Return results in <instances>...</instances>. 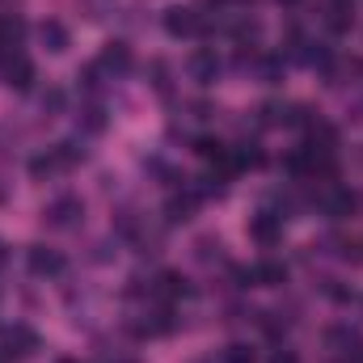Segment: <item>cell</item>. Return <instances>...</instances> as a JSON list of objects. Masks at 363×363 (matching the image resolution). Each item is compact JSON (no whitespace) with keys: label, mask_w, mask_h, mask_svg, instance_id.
<instances>
[{"label":"cell","mask_w":363,"mask_h":363,"mask_svg":"<svg viewBox=\"0 0 363 363\" xmlns=\"http://www.w3.org/2000/svg\"><path fill=\"white\" fill-rule=\"evenodd\" d=\"M283 211L279 207H262V211H254L250 216V237L262 245V250H274L279 241H283Z\"/></svg>","instance_id":"6da1fadb"},{"label":"cell","mask_w":363,"mask_h":363,"mask_svg":"<svg viewBox=\"0 0 363 363\" xmlns=\"http://www.w3.org/2000/svg\"><path fill=\"white\" fill-rule=\"evenodd\" d=\"M51 152L60 157V165H64V169H72V165H81V161L89 157V152H85V140H81V135H72V140H60V144H55Z\"/></svg>","instance_id":"9a60e30c"},{"label":"cell","mask_w":363,"mask_h":363,"mask_svg":"<svg viewBox=\"0 0 363 363\" xmlns=\"http://www.w3.org/2000/svg\"><path fill=\"white\" fill-rule=\"evenodd\" d=\"M186 296H190V283H186V274L161 271L157 279H152V300H157V304H178V300H186Z\"/></svg>","instance_id":"ba28073f"},{"label":"cell","mask_w":363,"mask_h":363,"mask_svg":"<svg viewBox=\"0 0 363 363\" xmlns=\"http://www.w3.org/2000/svg\"><path fill=\"white\" fill-rule=\"evenodd\" d=\"M220 55H216V47H199L194 55H190V77L199 81V85H211L216 77H220Z\"/></svg>","instance_id":"30bf717a"},{"label":"cell","mask_w":363,"mask_h":363,"mask_svg":"<svg viewBox=\"0 0 363 363\" xmlns=\"http://www.w3.org/2000/svg\"><path fill=\"white\" fill-rule=\"evenodd\" d=\"M194 190H199V199H224V194H228V174L211 165L203 178L194 182Z\"/></svg>","instance_id":"5bb4252c"},{"label":"cell","mask_w":363,"mask_h":363,"mask_svg":"<svg viewBox=\"0 0 363 363\" xmlns=\"http://www.w3.org/2000/svg\"><path fill=\"white\" fill-rule=\"evenodd\" d=\"M60 363H77V359H60Z\"/></svg>","instance_id":"f1b7e54d"},{"label":"cell","mask_w":363,"mask_h":363,"mask_svg":"<svg viewBox=\"0 0 363 363\" xmlns=\"http://www.w3.org/2000/svg\"><path fill=\"white\" fill-rule=\"evenodd\" d=\"M325 26H330L334 34H347V30H351V4H334L330 17H325Z\"/></svg>","instance_id":"7402d4cb"},{"label":"cell","mask_w":363,"mask_h":363,"mask_svg":"<svg viewBox=\"0 0 363 363\" xmlns=\"http://www.w3.org/2000/svg\"><path fill=\"white\" fill-rule=\"evenodd\" d=\"M334 4H351V0H334Z\"/></svg>","instance_id":"4316f807"},{"label":"cell","mask_w":363,"mask_h":363,"mask_svg":"<svg viewBox=\"0 0 363 363\" xmlns=\"http://www.w3.org/2000/svg\"><path fill=\"white\" fill-rule=\"evenodd\" d=\"M203 199H199V190L194 186H182V190H174L169 194V203H165V220L169 224H186L190 216H194V207H199Z\"/></svg>","instance_id":"9c48e42d"},{"label":"cell","mask_w":363,"mask_h":363,"mask_svg":"<svg viewBox=\"0 0 363 363\" xmlns=\"http://www.w3.org/2000/svg\"><path fill=\"white\" fill-rule=\"evenodd\" d=\"M118 363H135V359H118Z\"/></svg>","instance_id":"83f0119b"},{"label":"cell","mask_w":363,"mask_h":363,"mask_svg":"<svg viewBox=\"0 0 363 363\" xmlns=\"http://www.w3.org/2000/svg\"><path fill=\"white\" fill-rule=\"evenodd\" d=\"M43 110L60 114V110H64V89H47V93H43Z\"/></svg>","instance_id":"603a6c76"},{"label":"cell","mask_w":363,"mask_h":363,"mask_svg":"<svg viewBox=\"0 0 363 363\" xmlns=\"http://www.w3.org/2000/svg\"><path fill=\"white\" fill-rule=\"evenodd\" d=\"M81 131H89V135L106 131V106L101 101H85L81 106Z\"/></svg>","instance_id":"ac0fdd59"},{"label":"cell","mask_w":363,"mask_h":363,"mask_svg":"<svg viewBox=\"0 0 363 363\" xmlns=\"http://www.w3.org/2000/svg\"><path fill=\"white\" fill-rule=\"evenodd\" d=\"M144 77H148V85L161 93V97H169V89H174V81H169V64L165 60H152L148 68H144Z\"/></svg>","instance_id":"d6986e66"},{"label":"cell","mask_w":363,"mask_h":363,"mask_svg":"<svg viewBox=\"0 0 363 363\" xmlns=\"http://www.w3.org/2000/svg\"><path fill=\"white\" fill-rule=\"evenodd\" d=\"M85 220V203L77 199V194H60L55 203H47V211H43V224L47 228H77Z\"/></svg>","instance_id":"7a4b0ae2"},{"label":"cell","mask_w":363,"mask_h":363,"mask_svg":"<svg viewBox=\"0 0 363 363\" xmlns=\"http://www.w3.org/2000/svg\"><path fill=\"white\" fill-rule=\"evenodd\" d=\"M38 43L51 51V55H64L68 47H72V34H68V26L64 21H55V17H47L43 26H38Z\"/></svg>","instance_id":"8fae6325"},{"label":"cell","mask_w":363,"mask_h":363,"mask_svg":"<svg viewBox=\"0 0 363 363\" xmlns=\"http://www.w3.org/2000/svg\"><path fill=\"white\" fill-rule=\"evenodd\" d=\"M4 262H9V250H4V241H0V267H4Z\"/></svg>","instance_id":"d4e9b609"},{"label":"cell","mask_w":363,"mask_h":363,"mask_svg":"<svg viewBox=\"0 0 363 363\" xmlns=\"http://www.w3.org/2000/svg\"><path fill=\"white\" fill-rule=\"evenodd\" d=\"M26 262H30V274H38V279H64V271H68V258L55 245H30Z\"/></svg>","instance_id":"277c9868"},{"label":"cell","mask_w":363,"mask_h":363,"mask_svg":"<svg viewBox=\"0 0 363 363\" xmlns=\"http://www.w3.org/2000/svg\"><path fill=\"white\" fill-rule=\"evenodd\" d=\"M220 363H258V351H254L250 342H228L224 355H220Z\"/></svg>","instance_id":"44dd1931"},{"label":"cell","mask_w":363,"mask_h":363,"mask_svg":"<svg viewBox=\"0 0 363 363\" xmlns=\"http://www.w3.org/2000/svg\"><path fill=\"white\" fill-rule=\"evenodd\" d=\"M271 363H300V355H296V351H287V347H279V351L271 355Z\"/></svg>","instance_id":"cb8c5ba5"},{"label":"cell","mask_w":363,"mask_h":363,"mask_svg":"<svg viewBox=\"0 0 363 363\" xmlns=\"http://www.w3.org/2000/svg\"><path fill=\"white\" fill-rule=\"evenodd\" d=\"M330 342H334V347H338V351H342V355L351 359V351L359 347L363 338L355 334V330H351V325H334V330H330Z\"/></svg>","instance_id":"ffe728a7"},{"label":"cell","mask_w":363,"mask_h":363,"mask_svg":"<svg viewBox=\"0 0 363 363\" xmlns=\"http://www.w3.org/2000/svg\"><path fill=\"white\" fill-rule=\"evenodd\" d=\"M355 207H359V194H355V190H347V186H338V182H325V190H321V211H325L330 220H347V216H355Z\"/></svg>","instance_id":"5b68a950"},{"label":"cell","mask_w":363,"mask_h":363,"mask_svg":"<svg viewBox=\"0 0 363 363\" xmlns=\"http://www.w3.org/2000/svg\"><path fill=\"white\" fill-rule=\"evenodd\" d=\"M0 81L9 85V89H17V93H30L34 89V81H38V72H34V64L26 60V55H9L4 60V68H0Z\"/></svg>","instance_id":"52a82bcc"},{"label":"cell","mask_w":363,"mask_h":363,"mask_svg":"<svg viewBox=\"0 0 363 363\" xmlns=\"http://www.w3.org/2000/svg\"><path fill=\"white\" fill-rule=\"evenodd\" d=\"M131 64H135V60H131V47H127L123 38H110V43L101 47V55H97V68H101L110 81H114V77H127Z\"/></svg>","instance_id":"8992f818"},{"label":"cell","mask_w":363,"mask_h":363,"mask_svg":"<svg viewBox=\"0 0 363 363\" xmlns=\"http://www.w3.org/2000/svg\"><path fill=\"white\" fill-rule=\"evenodd\" d=\"M30 174H34L38 182H47V178H55V174H64V165H60V157L47 148V152H38V157L30 161Z\"/></svg>","instance_id":"e0dca14e"},{"label":"cell","mask_w":363,"mask_h":363,"mask_svg":"<svg viewBox=\"0 0 363 363\" xmlns=\"http://www.w3.org/2000/svg\"><path fill=\"white\" fill-rule=\"evenodd\" d=\"M203 30V13L190 9V4H169L165 9V34L169 38H199Z\"/></svg>","instance_id":"3957f363"},{"label":"cell","mask_w":363,"mask_h":363,"mask_svg":"<svg viewBox=\"0 0 363 363\" xmlns=\"http://www.w3.org/2000/svg\"><path fill=\"white\" fill-rule=\"evenodd\" d=\"M250 274H254L258 287H283V283H287V262H279V258H262L258 267H250Z\"/></svg>","instance_id":"7c38bea8"},{"label":"cell","mask_w":363,"mask_h":363,"mask_svg":"<svg viewBox=\"0 0 363 363\" xmlns=\"http://www.w3.org/2000/svg\"><path fill=\"white\" fill-rule=\"evenodd\" d=\"M106 81H110V77L97 68V60H93V64H85V68L77 72V85H81V93H89L93 101H97V93H101V85H106Z\"/></svg>","instance_id":"2e32d148"},{"label":"cell","mask_w":363,"mask_h":363,"mask_svg":"<svg viewBox=\"0 0 363 363\" xmlns=\"http://www.w3.org/2000/svg\"><path fill=\"white\" fill-rule=\"evenodd\" d=\"M279 4H300V0H279Z\"/></svg>","instance_id":"484cf974"},{"label":"cell","mask_w":363,"mask_h":363,"mask_svg":"<svg viewBox=\"0 0 363 363\" xmlns=\"http://www.w3.org/2000/svg\"><path fill=\"white\" fill-rule=\"evenodd\" d=\"M21 43H26V21H21L17 13H4V17H0V47H4V51H17Z\"/></svg>","instance_id":"4fadbf2b"}]
</instances>
